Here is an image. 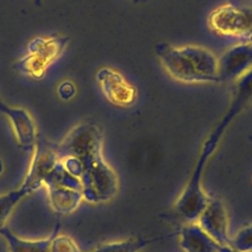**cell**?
Instances as JSON below:
<instances>
[{
    "instance_id": "1",
    "label": "cell",
    "mask_w": 252,
    "mask_h": 252,
    "mask_svg": "<svg viewBox=\"0 0 252 252\" xmlns=\"http://www.w3.org/2000/svg\"><path fill=\"white\" fill-rule=\"evenodd\" d=\"M55 150L59 158L71 157L79 162L83 199L97 204L114 198L118 178L102 156V132L95 122L76 125Z\"/></svg>"
},
{
    "instance_id": "2",
    "label": "cell",
    "mask_w": 252,
    "mask_h": 252,
    "mask_svg": "<svg viewBox=\"0 0 252 252\" xmlns=\"http://www.w3.org/2000/svg\"><path fill=\"white\" fill-rule=\"evenodd\" d=\"M155 52L163 69L178 82L204 84L220 81L219 59L206 47L158 42Z\"/></svg>"
},
{
    "instance_id": "3",
    "label": "cell",
    "mask_w": 252,
    "mask_h": 252,
    "mask_svg": "<svg viewBox=\"0 0 252 252\" xmlns=\"http://www.w3.org/2000/svg\"><path fill=\"white\" fill-rule=\"evenodd\" d=\"M69 36L50 34L35 36L28 44L27 54L14 64V69L33 79H42L49 66L64 52Z\"/></svg>"
},
{
    "instance_id": "4",
    "label": "cell",
    "mask_w": 252,
    "mask_h": 252,
    "mask_svg": "<svg viewBox=\"0 0 252 252\" xmlns=\"http://www.w3.org/2000/svg\"><path fill=\"white\" fill-rule=\"evenodd\" d=\"M219 141V139L210 136V138L205 142L193 173L175 203L176 213L188 222H194L197 220L198 217L209 202L210 198L205 194L201 186V176L206 162L214 153Z\"/></svg>"
},
{
    "instance_id": "5",
    "label": "cell",
    "mask_w": 252,
    "mask_h": 252,
    "mask_svg": "<svg viewBox=\"0 0 252 252\" xmlns=\"http://www.w3.org/2000/svg\"><path fill=\"white\" fill-rule=\"evenodd\" d=\"M55 144L37 137L31 165L21 187L29 194L43 185V180L58 161Z\"/></svg>"
},
{
    "instance_id": "6",
    "label": "cell",
    "mask_w": 252,
    "mask_h": 252,
    "mask_svg": "<svg viewBox=\"0 0 252 252\" xmlns=\"http://www.w3.org/2000/svg\"><path fill=\"white\" fill-rule=\"evenodd\" d=\"M197 223L220 246H229L228 217L223 202L219 198H210L208 204L197 219Z\"/></svg>"
},
{
    "instance_id": "7",
    "label": "cell",
    "mask_w": 252,
    "mask_h": 252,
    "mask_svg": "<svg viewBox=\"0 0 252 252\" xmlns=\"http://www.w3.org/2000/svg\"><path fill=\"white\" fill-rule=\"evenodd\" d=\"M95 79L105 98L112 104L126 107L135 101L136 89L119 72L102 67L96 72Z\"/></svg>"
},
{
    "instance_id": "8",
    "label": "cell",
    "mask_w": 252,
    "mask_h": 252,
    "mask_svg": "<svg viewBox=\"0 0 252 252\" xmlns=\"http://www.w3.org/2000/svg\"><path fill=\"white\" fill-rule=\"evenodd\" d=\"M252 68V44L242 41L229 48L219 59V78L220 80H237Z\"/></svg>"
},
{
    "instance_id": "9",
    "label": "cell",
    "mask_w": 252,
    "mask_h": 252,
    "mask_svg": "<svg viewBox=\"0 0 252 252\" xmlns=\"http://www.w3.org/2000/svg\"><path fill=\"white\" fill-rule=\"evenodd\" d=\"M179 244L185 252H220L221 247L195 221L181 227Z\"/></svg>"
},
{
    "instance_id": "10",
    "label": "cell",
    "mask_w": 252,
    "mask_h": 252,
    "mask_svg": "<svg viewBox=\"0 0 252 252\" xmlns=\"http://www.w3.org/2000/svg\"><path fill=\"white\" fill-rule=\"evenodd\" d=\"M9 120L19 146L25 150L33 149L38 135L30 112L23 107H16Z\"/></svg>"
},
{
    "instance_id": "11",
    "label": "cell",
    "mask_w": 252,
    "mask_h": 252,
    "mask_svg": "<svg viewBox=\"0 0 252 252\" xmlns=\"http://www.w3.org/2000/svg\"><path fill=\"white\" fill-rule=\"evenodd\" d=\"M250 102H252V68L236 80V86L233 94L230 111L216 130L220 133H222V131L226 127V124L229 123L230 119Z\"/></svg>"
},
{
    "instance_id": "12",
    "label": "cell",
    "mask_w": 252,
    "mask_h": 252,
    "mask_svg": "<svg viewBox=\"0 0 252 252\" xmlns=\"http://www.w3.org/2000/svg\"><path fill=\"white\" fill-rule=\"evenodd\" d=\"M47 190L50 206L54 212L61 215H67L74 212L83 199L80 190L60 186L47 187Z\"/></svg>"
},
{
    "instance_id": "13",
    "label": "cell",
    "mask_w": 252,
    "mask_h": 252,
    "mask_svg": "<svg viewBox=\"0 0 252 252\" xmlns=\"http://www.w3.org/2000/svg\"><path fill=\"white\" fill-rule=\"evenodd\" d=\"M0 235L7 241L10 252H49L51 236L40 240H27L15 235L5 224L2 226Z\"/></svg>"
},
{
    "instance_id": "14",
    "label": "cell",
    "mask_w": 252,
    "mask_h": 252,
    "mask_svg": "<svg viewBox=\"0 0 252 252\" xmlns=\"http://www.w3.org/2000/svg\"><path fill=\"white\" fill-rule=\"evenodd\" d=\"M149 241L128 238L120 241H113L101 244L89 252H139ZM83 252V251H82Z\"/></svg>"
},
{
    "instance_id": "15",
    "label": "cell",
    "mask_w": 252,
    "mask_h": 252,
    "mask_svg": "<svg viewBox=\"0 0 252 252\" xmlns=\"http://www.w3.org/2000/svg\"><path fill=\"white\" fill-rule=\"evenodd\" d=\"M27 195L28 193L22 187L15 191L0 195V225H4L16 205Z\"/></svg>"
},
{
    "instance_id": "16",
    "label": "cell",
    "mask_w": 252,
    "mask_h": 252,
    "mask_svg": "<svg viewBox=\"0 0 252 252\" xmlns=\"http://www.w3.org/2000/svg\"><path fill=\"white\" fill-rule=\"evenodd\" d=\"M229 246L238 252H252V224L247 225L230 238Z\"/></svg>"
},
{
    "instance_id": "17",
    "label": "cell",
    "mask_w": 252,
    "mask_h": 252,
    "mask_svg": "<svg viewBox=\"0 0 252 252\" xmlns=\"http://www.w3.org/2000/svg\"><path fill=\"white\" fill-rule=\"evenodd\" d=\"M56 232L51 235L49 252H82L70 236L56 235Z\"/></svg>"
},
{
    "instance_id": "18",
    "label": "cell",
    "mask_w": 252,
    "mask_h": 252,
    "mask_svg": "<svg viewBox=\"0 0 252 252\" xmlns=\"http://www.w3.org/2000/svg\"><path fill=\"white\" fill-rule=\"evenodd\" d=\"M57 92H58V94L61 97V99L69 100L74 96V94L76 93V88L72 82L65 81L59 85Z\"/></svg>"
},
{
    "instance_id": "19",
    "label": "cell",
    "mask_w": 252,
    "mask_h": 252,
    "mask_svg": "<svg viewBox=\"0 0 252 252\" xmlns=\"http://www.w3.org/2000/svg\"><path fill=\"white\" fill-rule=\"evenodd\" d=\"M16 107H13L9 104H7L1 97H0V113H3L4 115H6L8 118H10L15 111Z\"/></svg>"
},
{
    "instance_id": "20",
    "label": "cell",
    "mask_w": 252,
    "mask_h": 252,
    "mask_svg": "<svg viewBox=\"0 0 252 252\" xmlns=\"http://www.w3.org/2000/svg\"><path fill=\"white\" fill-rule=\"evenodd\" d=\"M220 252H234V250L230 246H221Z\"/></svg>"
},
{
    "instance_id": "21",
    "label": "cell",
    "mask_w": 252,
    "mask_h": 252,
    "mask_svg": "<svg viewBox=\"0 0 252 252\" xmlns=\"http://www.w3.org/2000/svg\"><path fill=\"white\" fill-rule=\"evenodd\" d=\"M242 41H246V42H249L252 44V32L250 33H248L245 37H243Z\"/></svg>"
},
{
    "instance_id": "22",
    "label": "cell",
    "mask_w": 252,
    "mask_h": 252,
    "mask_svg": "<svg viewBox=\"0 0 252 252\" xmlns=\"http://www.w3.org/2000/svg\"><path fill=\"white\" fill-rule=\"evenodd\" d=\"M3 170H4V163H3V160H2V158L0 157V175L2 174Z\"/></svg>"
},
{
    "instance_id": "23",
    "label": "cell",
    "mask_w": 252,
    "mask_h": 252,
    "mask_svg": "<svg viewBox=\"0 0 252 252\" xmlns=\"http://www.w3.org/2000/svg\"><path fill=\"white\" fill-rule=\"evenodd\" d=\"M33 2L35 3L36 6H40L41 5V0H33Z\"/></svg>"
},
{
    "instance_id": "24",
    "label": "cell",
    "mask_w": 252,
    "mask_h": 252,
    "mask_svg": "<svg viewBox=\"0 0 252 252\" xmlns=\"http://www.w3.org/2000/svg\"><path fill=\"white\" fill-rule=\"evenodd\" d=\"M2 226H3V225H0V231H1V228H2Z\"/></svg>"
},
{
    "instance_id": "25",
    "label": "cell",
    "mask_w": 252,
    "mask_h": 252,
    "mask_svg": "<svg viewBox=\"0 0 252 252\" xmlns=\"http://www.w3.org/2000/svg\"><path fill=\"white\" fill-rule=\"evenodd\" d=\"M234 252H238V251H234Z\"/></svg>"
}]
</instances>
